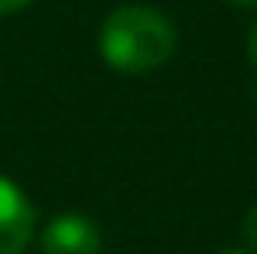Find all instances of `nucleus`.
Returning a JSON list of instances; mask_svg holds the SVG:
<instances>
[{
	"label": "nucleus",
	"mask_w": 257,
	"mask_h": 254,
	"mask_svg": "<svg viewBox=\"0 0 257 254\" xmlns=\"http://www.w3.org/2000/svg\"><path fill=\"white\" fill-rule=\"evenodd\" d=\"M179 49V33L163 10L147 4H124L111 10L98 33V52L114 72L147 75L166 65Z\"/></svg>",
	"instance_id": "nucleus-1"
},
{
	"label": "nucleus",
	"mask_w": 257,
	"mask_h": 254,
	"mask_svg": "<svg viewBox=\"0 0 257 254\" xmlns=\"http://www.w3.org/2000/svg\"><path fill=\"white\" fill-rule=\"evenodd\" d=\"M36 235V209L13 179L0 176V254H23Z\"/></svg>",
	"instance_id": "nucleus-2"
},
{
	"label": "nucleus",
	"mask_w": 257,
	"mask_h": 254,
	"mask_svg": "<svg viewBox=\"0 0 257 254\" xmlns=\"http://www.w3.org/2000/svg\"><path fill=\"white\" fill-rule=\"evenodd\" d=\"M39 251L43 254H101V231L91 218L78 212H62L49 218L39 231Z\"/></svg>",
	"instance_id": "nucleus-3"
},
{
	"label": "nucleus",
	"mask_w": 257,
	"mask_h": 254,
	"mask_svg": "<svg viewBox=\"0 0 257 254\" xmlns=\"http://www.w3.org/2000/svg\"><path fill=\"white\" fill-rule=\"evenodd\" d=\"M241 238L247 241V248L257 254V205H251L244 215V222H241Z\"/></svg>",
	"instance_id": "nucleus-4"
},
{
	"label": "nucleus",
	"mask_w": 257,
	"mask_h": 254,
	"mask_svg": "<svg viewBox=\"0 0 257 254\" xmlns=\"http://www.w3.org/2000/svg\"><path fill=\"white\" fill-rule=\"evenodd\" d=\"M247 59H251V65L257 69V23L247 30Z\"/></svg>",
	"instance_id": "nucleus-5"
},
{
	"label": "nucleus",
	"mask_w": 257,
	"mask_h": 254,
	"mask_svg": "<svg viewBox=\"0 0 257 254\" xmlns=\"http://www.w3.org/2000/svg\"><path fill=\"white\" fill-rule=\"evenodd\" d=\"M33 0H0V17L4 13H17V10H23V7H30Z\"/></svg>",
	"instance_id": "nucleus-6"
},
{
	"label": "nucleus",
	"mask_w": 257,
	"mask_h": 254,
	"mask_svg": "<svg viewBox=\"0 0 257 254\" xmlns=\"http://www.w3.org/2000/svg\"><path fill=\"white\" fill-rule=\"evenodd\" d=\"M234 7H244V10H257V0H228Z\"/></svg>",
	"instance_id": "nucleus-7"
},
{
	"label": "nucleus",
	"mask_w": 257,
	"mask_h": 254,
	"mask_svg": "<svg viewBox=\"0 0 257 254\" xmlns=\"http://www.w3.org/2000/svg\"><path fill=\"white\" fill-rule=\"evenodd\" d=\"M218 254H254L251 248H225V251H218Z\"/></svg>",
	"instance_id": "nucleus-8"
}]
</instances>
